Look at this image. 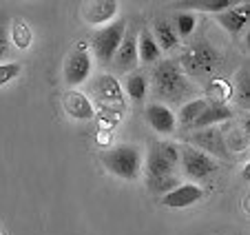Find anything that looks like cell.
Instances as JSON below:
<instances>
[{
    "mask_svg": "<svg viewBox=\"0 0 250 235\" xmlns=\"http://www.w3.org/2000/svg\"><path fill=\"white\" fill-rule=\"evenodd\" d=\"M0 235H2V233H0Z\"/></svg>",
    "mask_w": 250,
    "mask_h": 235,
    "instance_id": "4dcf8cb0",
    "label": "cell"
},
{
    "mask_svg": "<svg viewBox=\"0 0 250 235\" xmlns=\"http://www.w3.org/2000/svg\"><path fill=\"white\" fill-rule=\"evenodd\" d=\"M98 122H100V131L106 133V131H111V129L120 122V116H118V113H113V111H100Z\"/></svg>",
    "mask_w": 250,
    "mask_h": 235,
    "instance_id": "83f0119b",
    "label": "cell"
},
{
    "mask_svg": "<svg viewBox=\"0 0 250 235\" xmlns=\"http://www.w3.org/2000/svg\"><path fill=\"white\" fill-rule=\"evenodd\" d=\"M91 71H93V56L84 43H78L76 49H71L64 58V67H62L64 82L69 85V89H76L89 80Z\"/></svg>",
    "mask_w": 250,
    "mask_h": 235,
    "instance_id": "8992f818",
    "label": "cell"
},
{
    "mask_svg": "<svg viewBox=\"0 0 250 235\" xmlns=\"http://www.w3.org/2000/svg\"><path fill=\"white\" fill-rule=\"evenodd\" d=\"M160 56H162V51L155 45V40H153L151 31L148 29L137 31V58H140V62L155 65V62H160Z\"/></svg>",
    "mask_w": 250,
    "mask_h": 235,
    "instance_id": "ac0fdd59",
    "label": "cell"
},
{
    "mask_svg": "<svg viewBox=\"0 0 250 235\" xmlns=\"http://www.w3.org/2000/svg\"><path fill=\"white\" fill-rule=\"evenodd\" d=\"M177 7L182 9H193V11H210V14H222L232 7L230 0H204V2H180Z\"/></svg>",
    "mask_w": 250,
    "mask_h": 235,
    "instance_id": "7402d4cb",
    "label": "cell"
},
{
    "mask_svg": "<svg viewBox=\"0 0 250 235\" xmlns=\"http://www.w3.org/2000/svg\"><path fill=\"white\" fill-rule=\"evenodd\" d=\"M62 107H64L66 116L73 120H93L95 118L93 102L89 100V95L78 89H69L62 95Z\"/></svg>",
    "mask_w": 250,
    "mask_h": 235,
    "instance_id": "5bb4252c",
    "label": "cell"
},
{
    "mask_svg": "<svg viewBox=\"0 0 250 235\" xmlns=\"http://www.w3.org/2000/svg\"><path fill=\"white\" fill-rule=\"evenodd\" d=\"M208 95L212 100L210 104H226L232 98V87L222 78H212L210 87H208Z\"/></svg>",
    "mask_w": 250,
    "mask_h": 235,
    "instance_id": "603a6c76",
    "label": "cell"
},
{
    "mask_svg": "<svg viewBox=\"0 0 250 235\" xmlns=\"http://www.w3.org/2000/svg\"><path fill=\"white\" fill-rule=\"evenodd\" d=\"M175 24H177V31L182 38H188L190 33L195 31V24H197V18H195L193 11H180L177 18H175Z\"/></svg>",
    "mask_w": 250,
    "mask_h": 235,
    "instance_id": "d4e9b609",
    "label": "cell"
},
{
    "mask_svg": "<svg viewBox=\"0 0 250 235\" xmlns=\"http://www.w3.org/2000/svg\"><path fill=\"white\" fill-rule=\"evenodd\" d=\"M144 116H146V122L153 131H157L160 136H170L177 129V118L170 111L166 104L162 102H148L144 109Z\"/></svg>",
    "mask_w": 250,
    "mask_h": 235,
    "instance_id": "7c38bea8",
    "label": "cell"
},
{
    "mask_svg": "<svg viewBox=\"0 0 250 235\" xmlns=\"http://www.w3.org/2000/svg\"><path fill=\"white\" fill-rule=\"evenodd\" d=\"M20 71H22V67L18 62H0V87L16 80L20 75Z\"/></svg>",
    "mask_w": 250,
    "mask_h": 235,
    "instance_id": "484cf974",
    "label": "cell"
},
{
    "mask_svg": "<svg viewBox=\"0 0 250 235\" xmlns=\"http://www.w3.org/2000/svg\"><path fill=\"white\" fill-rule=\"evenodd\" d=\"M219 65H222L219 53L206 43H197L188 47L180 58V67L186 73V78H195V80H206V78L215 75Z\"/></svg>",
    "mask_w": 250,
    "mask_h": 235,
    "instance_id": "3957f363",
    "label": "cell"
},
{
    "mask_svg": "<svg viewBox=\"0 0 250 235\" xmlns=\"http://www.w3.org/2000/svg\"><path fill=\"white\" fill-rule=\"evenodd\" d=\"M232 109L230 104H210L208 102V107L202 111V116L197 118L193 122V131H199V129H208V127H217V124L222 122H228V120H232Z\"/></svg>",
    "mask_w": 250,
    "mask_h": 235,
    "instance_id": "9a60e30c",
    "label": "cell"
},
{
    "mask_svg": "<svg viewBox=\"0 0 250 235\" xmlns=\"http://www.w3.org/2000/svg\"><path fill=\"white\" fill-rule=\"evenodd\" d=\"M102 164L106 166L109 173H113L115 178L135 182L142 175V166H144V155H142L140 146L135 144H118L111 149L102 151L100 155Z\"/></svg>",
    "mask_w": 250,
    "mask_h": 235,
    "instance_id": "7a4b0ae2",
    "label": "cell"
},
{
    "mask_svg": "<svg viewBox=\"0 0 250 235\" xmlns=\"http://www.w3.org/2000/svg\"><path fill=\"white\" fill-rule=\"evenodd\" d=\"M208 107V100L204 98H190L182 104L180 109V124L182 127H193V122L202 116V111Z\"/></svg>",
    "mask_w": 250,
    "mask_h": 235,
    "instance_id": "44dd1931",
    "label": "cell"
},
{
    "mask_svg": "<svg viewBox=\"0 0 250 235\" xmlns=\"http://www.w3.org/2000/svg\"><path fill=\"white\" fill-rule=\"evenodd\" d=\"M180 166L186 178L193 180L195 184L206 180L208 175H212L219 169L215 158H210V155H206L204 151L195 149L190 144H180Z\"/></svg>",
    "mask_w": 250,
    "mask_h": 235,
    "instance_id": "52a82bcc",
    "label": "cell"
},
{
    "mask_svg": "<svg viewBox=\"0 0 250 235\" xmlns=\"http://www.w3.org/2000/svg\"><path fill=\"white\" fill-rule=\"evenodd\" d=\"M118 9L120 5L115 0H93V2H84L80 7V16L86 24H106L118 16Z\"/></svg>",
    "mask_w": 250,
    "mask_h": 235,
    "instance_id": "4fadbf2b",
    "label": "cell"
},
{
    "mask_svg": "<svg viewBox=\"0 0 250 235\" xmlns=\"http://www.w3.org/2000/svg\"><path fill=\"white\" fill-rule=\"evenodd\" d=\"M182 184V180L177 178V175H162V178H151L148 180V188H151L153 193H157V195H166V193H170L173 188H177Z\"/></svg>",
    "mask_w": 250,
    "mask_h": 235,
    "instance_id": "cb8c5ba5",
    "label": "cell"
},
{
    "mask_svg": "<svg viewBox=\"0 0 250 235\" xmlns=\"http://www.w3.org/2000/svg\"><path fill=\"white\" fill-rule=\"evenodd\" d=\"M248 14H250V2H241L239 7H230L228 11L217 14V23L222 24L228 33L237 36V33L248 24Z\"/></svg>",
    "mask_w": 250,
    "mask_h": 235,
    "instance_id": "2e32d148",
    "label": "cell"
},
{
    "mask_svg": "<svg viewBox=\"0 0 250 235\" xmlns=\"http://www.w3.org/2000/svg\"><path fill=\"white\" fill-rule=\"evenodd\" d=\"M9 40H11V45H14V47L29 49V45H31V40H33L31 27H29L24 20H20V18L11 20V24H9Z\"/></svg>",
    "mask_w": 250,
    "mask_h": 235,
    "instance_id": "ffe728a7",
    "label": "cell"
},
{
    "mask_svg": "<svg viewBox=\"0 0 250 235\" xmlns=\"http://www.w3.org/2000/svg\"><path fill=\"white\" fill-rule=\"evenodd\" d=\"M239 98H241V104H248V100H250V87H248V80H246V75L239 80Z\"/></svg>",
    "mask_w": 250,
    "mask_h": 235,
    "instance_id": "f1b7e54d",
    "label": "cell"
},
{
    "mask_svg": "<svg viewBox=\"0 0 250 235\" xmlns=\"http://www.w3.org/2000/svg\"><path fill=\"white\" fill-rule=\"evenodd\" d=\"M93 95L100 102L102 111H113L122 116L126 111V100H124L122 87L111 73H100L93 82Z\"/></svg>",
    "mask_w": 250,
    "mask_h": 235,
    "instance_id": "ba28073f",
    "label": "cell"
},
{
    "mask_svg": "<svg viewBox=\"0 0 250 235\" xmlns=\"http://www.w3.org/2000/svg\"><path fill=\"white\" fill-rule=\"evenodd\" d=\"M155 45L160 47V51H173L177 45H180V38L175 33L173 24L166 23V20H155L153 23V31H151Z\"/></svg>",
    "mask_w": 250,
    "mask_h": 235,
    "instance_id": "e0dca14e",
    "label": "cell"
},
{
    "mask_svg": "<svg viewBox=\"0 0 250 235\" xmlns=\"http://www.w3.org/2000/svg\"><path fill=\"white\" fill-rule=\"evenodd\" d=\"M188 144L195 149L204 151L210 158H222V160H230V151L226 149V138L224 131L217 127H208V129H199L193 131L188 136Z\"/></svg>",
    "mask_w": 250,
    "mask_h": 235,
    "instance_id": "9c48e42d",
    "label": "cell"
},
{
    "mask_svg": "<svg viewBox=\"0 0 250 235\" xmlns=\"http://www.w3.org/2000/svg\"><path fill=\"white\" fill-rule=\"evenodd\" d=\"M151 87L153 94L164 102H184L188 95H193V85L182 71L180 62L175 60H164L153 69Z\"/></svg>",
    "mask_w": 250,
    "mask_h": 235,
    "instance_id": "6da1fadb",
    "label": "cell"
},
{
    "mask_svg": "<svg viewBox=\"0 0 250 235\" xmlns=\"http://www.w3.org/2000/svg\"><path fill=\"white\" fill-rule=\"evenodd\" d=\"M202 200H204V191L199 184L182 182L177 188H173L170 193L162 195L160 204L162 207H168V209H186V207H193V204L202 202Z\"/></svg>",
    "mask_w": 250,
    "mask_h": 235,
    "instance_id": "8fae6325",
    "label": "cell"
},
{
    "mask_svg": "<svg viewBox=\"0 0 250 235\" xmlns=\"http://www.w3.org/2000/svg\"><path fill=\"white\" fill-rule=\"evenodd\" d=\"M124 89H126V95L133 100V102L142 104L144 100H146V94H148L146 73H142V71H133V73H128L126 80H124Z\"/></svg>",
    "mask_w": 250,
    "mask_h": 235,
    "instance_id": "d6986e66",
    "label": "cell"
},
{
    "mask_svg": "<svg viewBox=\"0 0 250 235\" xmlns=\"http://www.w3.org/2000/svg\"><path fill=\"white\" fill-rule=\"evenodd\" d=\"M124 33H126L124 20H113V23L104 24L102 29H98L93 36V43H91V53L95 56V60H100L102 65L113 60L120 43L124 40Z\"/></svg>",
    "mask_w": 250,
    "mask_h": 235,
    "instance_id": "5b68a950",
    "label": "cell"
},
{
    "mask_svg": "<svg viewBox=\"0 0 250 235\" xmlns=\"http://www.w3.org/2000/svg\"><path fill=\"white\" fill-rule=\"evenodd\" d=\"M9 47H11L9 24H7L5 18L0 16V60H2V58H7V53H9Z\"/></svg>",
    "mask_w": 250,
    "mask_h": 235,
    "instance_id": "4316f807",
    "label": "cell"
},
{
    "mask_svg": "<svg viewBox=\"0 0 250 235\" xmlns=\"http://www.w3.org/2000/svg\"><path fill=\"white\" fill-rule=\"evenodd\" d=\"M113 69L118 73H133L137 65H140V58H137V31L131 27H126L124 33V40L120 43L118 51L113 56Z\"/></svg>",
    "mask_w": 250,
    "mask_h": 235,
    "instance_id": "30bf717a",
    "label": "cell"
},
{
    "mask_svg": "<svg viewBox=\"0 0 250 235\" xmlns=\"http://www.w3.org/2000/svg\"><path fill=\"white\" fill-rule=\"evenodd\" d=\"M244 178H246V180H250V164H246V169H244Z\"/></svg>",
    "mask_w": 250,
    "mask_h": 235,
    "instance_id": "f546056e",
    "label": "cell"
},
{
    "mask_svg": "<svg viewBox=\"0 0 250 235\" xmlns=\"http://www.w3.org/2000/svg\"><path fill=\"white\" fill-rule=\"evenodd\" d=\"M180 166V144L170 140H157L148 146L144 158V169L148 180L162 178V175H175Z\"/></svg>",
    "mask_w": 250,
    "mask_h": 235,
    "instance_id": "277c9868",
    "label": "cell"
}]
</instances>
